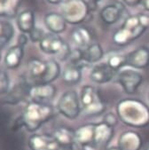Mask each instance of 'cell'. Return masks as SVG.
I'll return each instance as SVG.
<instances>
[{
    "label": "cell",
    "instance_id": "6da1fadb",
    "mask_svg": "<svg viewBox=\"0 0 149 150\" xmlns=\"http://www.w3.org/2000/svg\"><path fill=\"white\" fill-rule=\"evenodd\" d=\"M118 119L131 127L143 128L149 125V108L141 100L124 99L116 107Z\"/></svg>",
    "mask_w": 149,
    "mask_h": 150
},
{
    "label": "cell",
    "instance_id": "7a4b0ae2",
    "mask_svg": "<svg viewBox=\"0 0 149 150\" xmlns=\"http://www.w3.org/2000/svg\"><path fill=\"white\" fill-rule=\"evenodd\" d=\"M149 28V14L138 13L127 17L113 35V41L120 46L127 45L140 38Z\"/></svg>",
    "mask_w": 149,
    "mask_h": 150
},
{
    "label": "cell",
    "instance_id": "3957f363",
    "mask_svg": "<svg viewBox=\"0 0 149 150\" xmlns=\"http://www.w3.org/2000/svg\"><path fill=\"white\" fill-rule=\"evenodd\" d=\"M53 115L54 110L52 105L31 101L24 109L20 117V125L29 132H35L49 121Z\"/></svg>",
    "mask_w": 149,
    "mask_h": 150
},
{
    "label": "cell",
    "instance_id": "277c9868",
    "mask_svg": "<svg viewBox=\"0 0 149 150\" xmlns=\"http://www.w3.org/2000/svg\"><path fill=\"white\" fill-rule=\"evenodd\" d=\"M81 110L87 115H100L106 110V105L98 90L92 85L82 87L80 95Z\"/></svg>",
    "mask_w": 149,
    "mask_h": 150
},
{
    "label": "cell",
    "instance_id": "5b68a950",
    "mask_svg": "<svg viewBox=\"0 0 149 150\" xmlns=\"http://www.w3.org/2000/svg\"><path fill=\"white\" fill-rule=\"evenodd\" d=\"M61 9L67 23L73 25L86 21L91 15V6L84 0H67Z\"/></svg>",
    "mask_w": 149,
    "mask_h": 150
},
{
    "label": "cell",
    "instance_id": "8992f818",
    "mask_svg": "<svg viewBox=\"0 0 149 150\" xmlns=\"http://www.w3.org/2000/svg\"><path fill=\"white\" fill-rule=\"evenodd\" d=\"M58 111L68 119H76L81 112L80 99L76 91H68L59 98L57 103Z\"/></svg>",
    "mask_w": 149,
    "mask_h": 150
},
{
    "label": "cell",
    "instance_id": "52a82bcc",
    "mask_svg": "<svg viewBox=\"0 0 149 150\" xmlns=\"http://www.w3.org/2000/svg\"><path fill=\"white\" fill-rule=\"evenodd\" d=\"M28 146L31 150H75L74 146H64L50 134H33L29 137Z\"/></svg>",
    "mask_w": 149,
    "mask_h": 150
},
{
    "label": "cell",
    "instance_id": "ba28073f",
    "mask_svg": "<svg viewBox=\"0 0 149 150\" xmlns=\"http://www.w3.org/2000/svg\"><path fill=\"white\" fill-rule=\"evenodd\" d=\"M142 75L134 69H124L119 72L117 81L127 94H134L142 83Z\"/></svg>",
    "mask_w": 149,
    "mask_h": 150
},
{
    "label": "cell",
    "instance_id": "9c48e42d",
    "mask_svg": "<svg viewBox=\"0 0 149 150\" xmlns=\"http://www.w3.org/2000/svg\"><path fill=\"white\" fill-rule=\"evenodd\" d=\"M56 95V87L52 83H37L31 86L29 97L32 101L49 104Z\"/></svg>",
    "mask_w": 149,
    "mask_h": 150
},
{
    "label": "cell",
    "instance_id": "30bf717a",
    "mask_svg": "<svg viewBox=\"0 0 149 150\" xmlns=\"http://www.w3.org/2000/svg\"><path fill=\"white\" fill-rule=\"evenodd\" d=\"M67 45L64 40L59 37L57 34L48 33L44 36L42 40L39 42L40 49L47 54H53L58 56L62 52L65 45Z\"/></svg>",
    "mask_w": 149,
    "mask_h": 150
},
{
    "label": "cell",
    "instance_id": "8fae6325",
    "mask_svg": "<svg viewBox=\"0 0 149 150\" xmlns=\"http://www.w3.org/2000/svg\"><path fill=\"white\" fill-rule=\"evenodd\" d=\"M94 130L95 125H84L75 131L76 144L82 146L83 149L91 150L94 147Z\"/></svg>",
    "mask_w": 149,
    "mask_h": 150
},
{
    "label": "cell",
    "instance_id": "7c38bea8",
    "mask_svg": "<svg viewBox=\"0 0 149 150\" xmlns=\"http://www.w3.org/2000/svg\"><path fill=\"white\" fill-rule=\"evenodd\" d=\"M126 56L130 67L142 69L149 66V48L146 46H139Z\"/></svg>",
    "mask_w": 149,
    "mask_h": 150
},
{
    "label": "cell",
    "instance_id": "4fadbf2b",
    "mask_svg": "<svg viewBox=\"0 0 149 150\" xmlns=\"http://www.w3.org/2000/svg\"><path fill=\"white\" fill-rule=\"evenodd\" d=\"M124 12V6L121 2H115L107 5L100 11V18L102 21L107 25H112L117 22Z\"/></svg>",
    "mask_w": 149,
    "mask_h": 150
},
{
    "label": "cell",
    "instance_id": "5bb4252c",
    "mask_svg": "<svg viewBox=\"0 0 149 150\" xmlns=\"http://www.w3.org/2000/svg\"><path fill=\"white\" fill-rule=\"evenodd\" d=\"M117 146L121 150H140L142 138L136 132H124L119 137Z\"/></svg>",
    "mask_w": 149,
    "mask_h": 150
},
{
    "label": "cell",
    "instance_id": "9a60e30c",
    "mask_svg": "<svg viewBox=\"0 0 149 150\" xmlns=\"http://www.w3.org/2000/svg\"><path fill=\"white\" fill-rule=\"evenodd\" d=\"M114 137L113 127L105 123L95 125L94 130V145L98 147H105L112 140Z\"/></svg>",
    "mask_w": 149,
    "mask_h": 150
},
{
    "label": "cell",
    "instance_id": "2e32d148",
    "mask_svg": "<svg viewBox=\"0 0 149 150\" xmlns=\"http://www.w3.org/2000/svg\"><path fill=\"white\" fill-rule=\"evenodd\" d=\"M44 21L46 28L53 34L62 33L67 28V21L61 13H49L45 14Z\"/></svg>",
    "mask_w": 149,
    "mask_h": 150
},
{
    "label": "cell",
    "instance_id": "e0dca14e",
    "mask_svg": "<svg viewBox=\"0 0 149 150\" xmlns=\"http://www.w3.org/2000/svg\"><path fill=\"white\" fill-rule=\"evenodd\" d=\"M71 40L78 49L85 50L92 45L93 35L86 27H78L72 31Z\"/></svg>",
    "mask_w": 149,
    "mask_h": 150
},
{
    "label": "cell",
    "instance_id": "ac0fdd59",
    "mask_svg": "<svg viewBox=\"0 0 149 150\" xmlns=\"http://www.w3.org/2000/svg\"><path fill=\"white\" fill-rule=\"evenodd\" d=\"M115 71L107 63H100L93 67L90 73L91 79L97 83H107L112 80Z\"/></svg>",
    "mask_w": 149,
    "mask_h": 150
},
{
    "label": "cell",
    "instance_id": "d6986e66",
    "mask_svg": "<svg viewBox=\"0 0 149 150\" xmlns=\"http://www.w3.org/2000/svg\"><path fill=\"white\" fill-rule=\"evenodd\" d=\"M24 55V46L16 45L11 47L5 57V64L10 69H15L20 65Z\"/></svg>",
    "mask_w": 149,
    "mask_h": 150
},
{
    "label": "cell",
    "instance_id": "ffe728a7",
    "mask_svg": "<svg viewBox=\"0 0 149 150\" xmlns=\"http://www.w3.org/2000/svg\"><path fill=\"white\" fill-rule=\"evenodd\" d=\"M52 136L56 140L64 146H74L76 144L75 131L67 126H59L53 132Z\"/></svg>",
    "mask_w": 149,
    "mask_h": 150
},
{
    "label": "cell",
    "instance_id": "44dd1931",
    "mask_svg": "<svg viewBox=\"0 0 149 150\" xmlns=\"http://www.w3.org/2000/svg\"><path fill=\"white\" fill-rule=\"evenodd\" d=\"M46 68H47L46 62H43L41 59L36 58L31 59L28 62V71L29 77L32 78L36 83H38L40 80L43 78V76H44Z\"/></svg>",
    "mask_w": 149,
    "mask_h": 150
},
{
    "label": "cell",
    "instance_id": "7402d4cb",
    "mask_svg": "<svg viewBox=\"0 0 149 150\" xmlns=\"http://www.w3.org/2000/svg\"><path fill=\"white\" fill-rule=\"evenodd\" d=\"M17 25L22 33H30L35 27V14L31 10L22 11L17 18Z\"/></svg>",
    "mask_w": 149,
    "mask_h": 150
},
{
    "label": "cell",
    "instance_id": "603a6c76",
    "mask_svg": "<svg viewBox=\"0 0 149 150\" xmlns=\"http://www.w3.org/2000/svg\"><path fill=\"white\" fill-rule=\"evenodd\" d=\"M82 79V67L76 64L68 63L62 71V80L70 85L78 83Z\"/></svg>",
    "mask_w": 149,
    "mask_h": 150
},
{
    "label": "cell",
    "instance_id": "cb8c5ba5",
    "mask_svg": "<svg viewBox=\"0 0 149 150\" xmlns=\"http://www.w3.org/2000/svg\"><path fill=\"white\" fill-rule=\"evenodd\" d=\"M31 86L28 83L27 81L22 80L19 82L11 92V94L8 98V102L13 104H17L21 101L26 96H29V91H30Z\"/></svg>",
    "mask_w": 149,
    "mask_h": 150
},
{
    "label": "cell",
    "instance_id": "d4e9b609",
    "mask_svg": "<svg viewBox=\"0 0 149 150\" xmlns=\"http://www.w3.org/2000/svg\"><path fill=\"white\" fill-rule=\"evenodd\" d=\"M104 56V51L101 45L98 43L92 44L85 50H83V62L92 64L100 62Z\"/></svg>",
    "mask_w": 149,
    "mask_h": 150
},
{
    "label": "cell",
    "instance_id": "484cf974",
    "mask_svg": "<svg viewBox=\"0 0 149 150\" xmlns=\"http://www.w3.org/2000/svg\"><path fill=\"white\" fill-rule=\"evenodd\" d=\"M46 63L47 68L45 74L38 83H52L59 77V74H61V67H59V64L56 61L51 59V61H47Z\"/></svg>",
    "mask_w": 149,
    "mask_h": 150
},
{
    "label": "cell",
    "instance_id": "4316f807",
    "mask_svg": "<svg viewBox=\"0 0 149 150\" xmlns=\"http://www.w3.org/2000/svg\"><path fill=\"white\" fill-rule=\"evenodd\" d=\"M14 33L13 27L9 22L0 21V45H6L13 38Z\"/></svg>",
    "mask_w": 149,
    "mask_h": 150
},
{
    "label": "cell",
    "instance_id": "83f0119b",
    "mask_svg": "<svg viewBox=\"0 0 149 150\" xmlns=\"http://www.w3.org/2000/svg\"><path fill=\"white\" fill-rule=\"evenodd\" d=\"M107 63L113 70L116 72L127 65V56L122 54H114L108 58Z\"/></svg>",
    "mask_w": 149,
    "mask_h": 150
},
{
    "label": "cell",
    "instance_id": "f1b7e54d",
    "mask_svg": "<svg viewBox=\"0 0 149 150\" xmlns=\"http://www.w3.org/2000/svg\"><path fill=\"white\" fill-rule=\"evenodd\" d=\"M9 86H10V78L8 74L4 70H0V94L7 93Z\"/></svg>",
    "mask_w": 149,
    "mask_h": 150
},
{
    "label": "cell",
    "instance_id": "f546056e",
    "mask_svg": "<svg viewBox=\"0 0 149 150\" xmlns=\"http://www.w3.org/2000/svg\"><path fill=\"white\" fill-rule=\"evenodd\" d=\"M103 123L107 124V125L111 126V127H114L117 125L118 123V116L115 115L114 113L112 112H109V113H106L104 115V117H103Z\"/></svg>",
    "mask_w": 149,
    "mask_h": 150
},
{
    "label": "cell",
    "instance_id": "4dcf8cb0",
    "mask_svg": "<svg viewBox=\"0 0 149 150\" xmlns=\"http://www.w3.org/2000/svg\"><path fill=\"white\" fill-rule=\"evenodd\" d=\"M44 32L39 28H35L33 30L29 33V38H30L32 42H40L44 36Z\"/></svg>",
    "mask_w": 149,
    "mask_h": 150
},
{
    "label": "cell",
    "instance_id": "1f68e13d",
    "mask_svg": "<svg viewBox=\"0 0 149 150\" xmlns=\"http://www.w3.org/2000/svg\"><path fill=\"white\" fill-rule=\"evenodd\" d=\"M28 42V38L25 36V34H20L18 38V45L24 46Z\"/></svg>",
    "mask_w": 149,
    "mask_h": 150
},
{
    "label": "cell",
    "instance_id": "d6a6232c",
    "mask_svg": "<svg viewBox=\"0 0 149 150\" xmlns=\"http://www.w3.org/2000/svg\"><path fill=\"white\" fill-rule=\"evenodd\" d=\"M124 1L129 6H136L139 4H141L142 0H124Z\"/></svg>",
    "mask_w": 149,
    "mask_h": 150
},
{
    "label": "cell",
    "instance_id": "836d02e7",
    "mask_svg": "<svg viewBox=\"0 0 149 150\" xmlns=\"http://www.w3.org/2000/svg\"><path fill=\"white\" fill-rule=\"evenodd\" d=\"M141 4L143 5L144 8H145L147 12H149V0H142Z\"/></svg>",
    "mask_w": 149,
    "mask_h": 150
},
{
    "label": "cell",
    "instance_id": "e575fe53",
    "mask_svg": "<svg viewBox=\"0 0 149 150\" xmlns=\"http://www.w3.org/2000/svg\"><path fill=\"white\" fill-rule=\"evenodd\" d=\"M46 1L50 4H52V5H57V4H59L61 3L63 0H46Z\"/></svg>",
    "mask_w": 149,
    "mask_h": 150
},
{
    "label": "cell",
    "instance_id": "d590c367",
    "mask_svg": "<svg viewBox=\"0 0 149 150\" xmlns=\"http://www.w3.org/2000/svg\"><path fill=\"white\" fill-rule=\"evenodd\" d=\"M106 150H121V149L119 148L118 146H111V147H108V148H107Z\"/></svg>",
    "mask_w": 149,
    "mask_h": 150
},
{
    "label": "cell",
    "instance_id": "8d00e7d4",
    "mask_svg": "<svg viewBox=\"0 0 149 150\" xmlns=\"http://www.w3.org/2000/svg\"><path fill=\"white\" fill-rule=\"evenodd\" d=\"M91 3H93V4H96V3H98V2H100V0H89Z\"/></svg>",
    "mask_w": 149,
    "mask_h": 150
},
{
    "label": "cell",
    "instance_id": "74e56055",
    "mask_svg": "<svg viewBox=\"0 0 149 150\" xmlns=\"http://www.w3.org/2000/svg\"><path fill=\"white\" fill-rule=\"evenodd\" d=\"M1 49H2V46L0 45V59H1Z\"/></svg>",
    "mask_w": 149,
    "mask_h": 150
},
{
    "label": "cell",
    "instance_id": "f35d334b",
    "mask_svg": "<svg viewBox=\"0 0 149 150\" xmlns=\"http://www.w3.org/2000/svg\"><path fill=\"white\" fill-rule=\"evenodd\" d=\"M146 150H149V145H148V146H147V149Z\"/></svg>",
    "mask_w": 149,
    "mask_h": 150
},
{
    "label": "cell",
    "instance_id": "ab89813d",
    "mask_svg": "<svg viewBox=\"0 0 149 150\" xmlns=\"http://www.w3.org/2000/svg\"><path fill=\"white\" fill-rule=\"evenodd\" d=\"M148 100H149V94H148Z\"/></svg>",
    "mask_w": 149,
    "mask_h": 150
},
{
    "label": "cell",
    "instance_id": "60d3db41",
    "mask_svg": "<svg viewBox=\"0 0 149 150\" xmlns=\"http://www.w3.org/2000/svg\"><path fill=\"white\" fill-rule=\"evenodd\" d=\"M83 150H85V149H83Z\"/></svg>",
    "mask_w": 149,
    "mask_h": 150
}]
</instances>
